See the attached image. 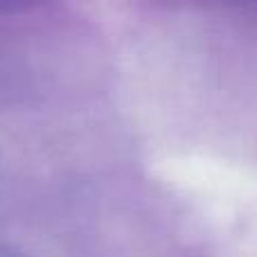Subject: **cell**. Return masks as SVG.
<instances>
[{
	"label": "cell",
	"mask_w": 257,
	"mask_h": 257,
	"mask_svg": "<svg viewBox=\"0 0 257 257\" xmlns=\"http://www.w3.org/2000/svg\"><path fill=\"white\" fill-rule=\"evenodd\" d=\"M39 3V0H0V14L5 12H18L23 7H30V5Z\"/></svg>",
	"instance_id": "cell-1"
}]
</instances>
